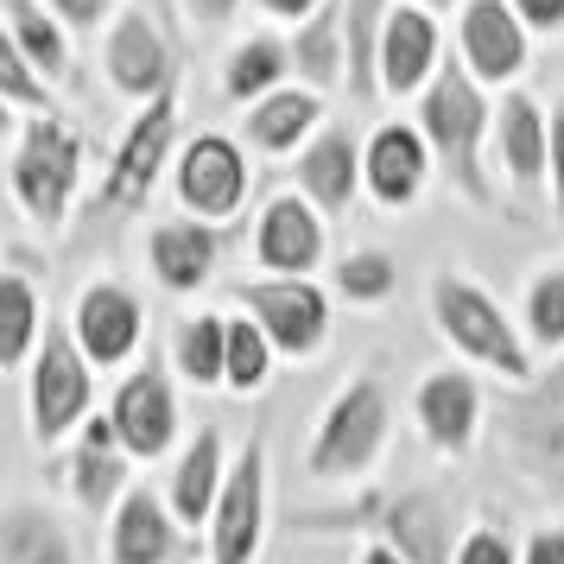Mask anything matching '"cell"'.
Returning <instances> with one entry per match:
<instances>
[{
	"instance_id": "bcb514c9",
	"label": "cell",
	"mask_w": 564,
	"mask_h": 564,
	"mask_svg": "<svg viewBox=\"0 0 564 564\" xmlns=\"http://www.w3.org/2000/svg\"><path fill=\"white\" fill-rule=\"evenodd\" d=\"M7 133H13V102L0 96V140H7Z\"/></svg>"
},
{
	"instance_id": "d4e9b609",
	"label": "cell",
	"mask_w": 564,
	"mask_h": 564,
	"mask_svg": "<svg viewBox=\"0 0 564 564\" xmlns=\"http://www.w3.org/2000/svg\"><path fill=\"white\" fill-rule=\"evenodd\" d=\"M223 482H229V451H223V432L204 425L172 463V482H165V501L184 527H209V513L223 501Z\"/></svg>"
},
{
	"instance_id": "2e32d148",
	"label": "cell",
	"mask_w": 564,
	"mask_h": 564,
	"mask_svg": "<svg viewBox=\"0 0 564 564\" xmlns=\"http://www.w3.org/2000/svg\"><path fill=\"white\" fill-rule=\"evenodd\" d=\"M64 488L83 513H115V501L133 488V457L115 432V412H89L77 425V451L64 457Z\"/></svg>"
},
{
	"instance_id": "1f68e13d",
	"label": "cell",
	"mask_w": 564,
	"mask_h": 564,
	"mask_svg": "<svg viewBox=\"0 0 564 564\" xmlns=\"http://www.w3.org/2000/svg\"><path fill=\"white\" fill-rule=\"evenodd\" d=\"M0 13H7V32L20 39V52L32 57L39 77L45 83L70 77V39H64V20H57L52 7H39V0H0Z\"/></svg>"
},
{
	"instance_id": "ac0fdd59",
	"label": "cell",
	"mask_w": 564,
	"mask_h": 564,
	"mask_svg": "<svg viewBox=\"0 0 564 564\" xmlns=\"http://www.w3.org/2000/svg\"><path fill=\"white\" fill-rule=\"evenodd\" d=\"M102 70L108 83L128 96V102H147L172 83V45L147 7H121L102 32Z\"/></svg>"
},
{
	"instance_id": "f35d334b",
	"label": "cell",
	"mask_w": 564,
	"mask_h": 564,
	"mask_svg": "<svg viewBox=\"0 0 564 564\" xmlns=\"http://www.w3.org/2000/svg\"><path fill=\"white\" fill-rule=\"evenodd\" d=\"M45 7H52L70 32H96L108 13H115V0H45Z\"/></svg>"
},
{
	"instance_id": "f546056e",
	"label": "cell",
	"mask_w": 564,
	"mask_h": 564,
	"mask_svg": "<svg viewBox=\"0 0 564 564\" xmlns=\"http://www.w3.org/2000/svg\"><path fill=\"white\" fill-rule=\"evenodd\" d=\"M393 0H343V39H349V102L381 96V39Z\"/></svg>"
},
{
	"instance_id": "52a82bcc",
	"label": "cell",
	"mask_w": 564,
	"mask_h": 564,
	"mask_svg": "<svg viewBox=\"0 0 564 564\" xmlns=\"http://www.w3.org/2000/svg\"><path fill=\"white\" fill-rule=\"evenodd\" d=\"M77 184H83V133L70 121H57L52 108L26 115L20 153H13V197L26 209V223L64 229V216L77 204Z\"/></svg>"
},
{
	"instance_id": "30bf717a",
	"label": "cell",
	"mask_w": 564,
	"mask_h": 564,
	"mask_svg": "<svg viewBox=\"0 0 564 564\" xmlns=\"http://www.w3.org/2000/svg\"><path fill=\"white\" fill-rule=\"evenodd\" d=\"M361 520H368L361 533L387 539L406 564H451L457 558V545H463V533H469V527L457 520V501H451L444 488H406V495H387V501H375Z\"/></svg>"
},
{
	"instance_id": "ffe728a7",
	"label": "cell",
	"mask_w": 564,
	"mask_h": 564,
	"mask_svg": "<svg viewBox=\"0 0 564 564\" xmlns=\"http://www.w3.org/2000/svg\"><path fill=\"white\" fill-rule=\"evenodd\" d=\"M184 545V520L159 488L133 482L108 513V564H172Z\"/></svg>"
},
{
	"instance_id": "d6986e66",
	"label": "cell",
	"mask_w": 564,
	"mask_h": 564,
	"mask_svg": "<svg viewBox=\"0 0 564 564\" xmlns=\"http://www.w3.org/2000/svg\"><path fill=\"white\" fill-rule=\"evenodd\" d=\"M330 254V235H324V209L311 204L305 191L273 197L254 223V260L260 273H317V260Z\"/></svg>"
},
{
	"instance_id": "5bb4252c",
	"label": "cell",
	"mask_w": 564,
	"mask_h": 564,
	"mask_svg": "<svg viewBox=\"0 0 564 564\" xmlns=\"http://www.w3.org/2000/svg\"><path fill=\"white\" fill-rule=\"evenodd\" d=\"M70 330H77L83 356L96 368H128L147 343V305L121 280H89L70 305Z\"/></svg>"
},
{
	"instance_id": "277c9868",
	"label": "cell",
	"mask_w": 564,
	"mask_h": 564,
	"mask_svg": "<svg viewBox=\"0 0 564 564\" xmlns=\"http://www.w3.org/2000/svg\"><path fill=\"white\" fill-rule=\"evenodd\" d=\"M387 437H393V393L381 375H356L330 393V406L311 432L305 476L311 482H361L381 463Z\"/></svg>"
},
{
	"instance_id": "4316f807",
	"label": "cell",
	"mask_w": 564,
	"mask_h": 564,
	"mask_svg": "<svg viewBox=\"0 0 564 564\" xmlns=\"http://www.w3.org/2000/svg\"><path fill=\"white\" fill-rule=\"evenodd\" d=\"M0 564H77V539L45 501H0Z\"/></svg>"
},
{
	"instance_id": "ab89813d",
	"label": "cell",
	"mask_w": 564,
	"mask_h": 564,
	"mask_svg": "<svg viewBox=\"0 0 564 564\" xmlns=\"http://www.w3.org/2000/svg\"><path fill=\"white\" fill-rule=\"evenodd\" d=\"M520 564H564V527H533L520 545Z\"/></svg>"
},
{
	"instance_id": "d6a6232c",
	"label": "cell",
	"mask_w": 564,
	"mask_h": 564,
	"mask_svg": "<svg viewBox=\"0 0 564 564\" xmlns=\"http://www.w3.org/2000/svg\"><path fill=\"white\" fill-rule=\"evenodd\" d=\"M285 70H292V45L254 32V39H241L229 52V64H223V96H229V102H260L267 89L285 83Z\"/></svg>"
},
{
	"instance_id": "484cf974",
	"label": "cell",
	"mask_w": 564,
	"mask_h": 564,
	"mask_svg": "<svg viewBox=\"0 0 564 564\" xmlns=\"http://www.w3.org/2000/svg\"><path fill=\"white\" fill-rule=\"evenodd\" d=\"M317 128H324V96L311 83H280L248 108V147L260 153H299Z\"/></svg>"
},
{
	"instance_id": "4fadbf2b",
	"label": "cell",
	"mask_w": 564,
	"mask_h": 564,
	"mask_svg": "<svg viewBox=\"0 0 564 564\" xmlns=\"http://www.w3.org/2000/svg\"><path fill=\"white\" fill-rule=\"evenodd\" d=\"M432 172H437V153L425 128H412V121H381L361 140V191L381 209H412L425 197Z\"/></svg>"
},
{
	"instance_id": "ee69618b",
	"label": "cell",
	"mask_w": 564,
	"mask_h": 564,
	"mask_svg": "<svg viewBox=\"0 0 564 564\" xmlns=\"http://www.w3.org/2000/svg\"><path fill=\"white\" fill-rule=\"evenodd\" d=\"M254 7L267 13V20H285V26H299V20H311L324 0H254Z\"/></svg>"
},
{
	"instance_id": "3957f363",
	"label": "cell",
	"mask_w": 564,
	"mask_h": 564,
	"mask_svg": "<svg viewBox=\"0 0 564 564\" xmlns=\"http://www.w3.org/2000/svg\"><path fill=\"white\" fill-rule=\"evenodd\" d=\"M425 305H432V330L457 349L463 361H476V368H488L495 381H533V343H527V330L513 324L508 311H501V299L488 292V285H476L469 273H437L432 292H425Z\"/></svg>"
},
{
	"instance_id": "836d02e7",
	"label": "cell",
	"mask_w": 564,
	"mask_h": 564,
	"mask_svg": "<svg viewBox=\"0 0 564 564\" xmlns=\"http://www.w3.org/2000/svg\"><path fill=\"white\" fill-rule=\"evenodd\" d=\"M273 361H280L273 336L260 330L248 311H235L229 317V375H223V387H229V393H260V387L273 381Z\"/></svg>"
},
{
	"instance_id": "6da1fadb",
	"label": "cell",
	"mask_w": 564,
	"mask_h": 564,
	"mask_svg": "<svg viewBox=\"0 0 564 564\" xmlns=\"http://www.w3.org/2000/svg\"><path fill=\"white\" fill-rule=\"evenodd\" d=\"M488 444L527 482V495L564 508V356L488 406Z\"/></svg>"
},
{
	"instance_id": "7c38bea8",
	"label": "cell",
	"mask_w": 564,
	"mask_h": 564,
	"mask_svg": "<svg viewBox=\"0 0 564 564\" xmlns=\"http://www.w3.org/2000/svg\"><path fill=\"white\" fill-rule=\"evenodd\" d=\"M108 412H115V432H121L133 463H159L178 444V393H172V375H165L159 356H147L140 368L121 375Z\"/></svg>"
},
{
	"instance_id": "f1b7e54d",
	"label": "cell",
	"mask_w": 564,
	"mask_h": 564,
	"mask_svg": "<svg viewBox=\"0 0 564 564\" xmlns=\"http://www.w3.org/2000/svg\"><path fill=\"white\" fill-rule=\"evenodd\" d=\"M45 299H39V280L26 267H0V368H26L39 356V336H45Z\"/></svg>"
},
{
	"instance_id": "74e56055",
	"label": "cell",
	"mask_w": 564,
	"mask_h": 564,
	"mask_svg": "<svg viewBox=\"0 0 564 564\" xmlns=\"http://www.w3.org/2000/svg\"><path fill=\"white\" fill-rule=\"evenodd\" d=\"M451 564H520V552H513V539L501 527H469Z\"/></svg>"
},
{
	"instance_id": "5b68a950",
	"label": "cell",
	"mask_w": 564,
	"mask_h": 564,
	"mask_svg": "<svg viewBox=\"0 0 564 564\" xmlns=\"http://www.w3.org/2000/svg\"><path fill=\"white\" fill-rule=\"evenodd\" d=\"M96 361L83 356L70 317H52L39 336V356L26 361V432L39 451H52L96 412Z\"/></svg>"
},
{
	"instance_id": "7402d4cb",
	"label": "cell",
	"mask_w": 564,
	"mask_h": 564,
	"mask_svg": "<svg viewBox=\"0 0 564 564\" xmlns=\"http://www.w3.org/2000/svg\"><path fill=\"white\" fill-rule=\"evenodd\" d=\"M147 260H153V280L165 292H197V285L216 280V260H223V223H204V216H165L147 235Z\"/></svg>"
},
{
	"instance_id": "4dcf8cb0",
	"label": "cell",
	"mask_w": 564,
	"mask_h": 564,
	"mask_svg": "<svg viewBox=\"0 0 564 564\" xmlns=\"http://www.w3.org/2000/svg\"><path fill=\"white\" fill-rule=\"evenodd\" d=\"M172 368L191 387H223V375H229V317L223 311H191L172 330Z\"/></svg>"
},
{
	"instance_id": "8992f818",
	"label": "cell",
	"mask_w": 564,
	"mask_h": 564,
	"mask_svg": "<svg viewBox=\"0 0 564 564\" xmlns=\"http://www.w3.org/2000/svg\"><path fill=\"white\" fill-rule=\"evenodd\" d=\"M172 153H178V77L165 83L159 96H147L140 115L128 121V133H121V147H115V159H108V172H102V191L89 204V229L96 223L102 229L128 223L133 209L153 197V184Z\"/></svg>"
},
{
	"instance_id": "ba28073f",
	"label": "cell",
	"mask_w": 564,
	"mask_h": 564,
	"mask_svg": "<svg viewBox=\"0 0 564 564\" xmlns=\"http://www.w3.org/2000/svg\"><path fill=\"white\" fill-rule=\"evenodd\" d=\"M235 305L273 336V349L292 361H311L330 336V292L311 273H267V280H241Z\"/></svg>"
},
{
	"instance_id": "83f0119b",
	"label": "cell",
	"mask_w": 564,
	"mask_h": 564,
	"mask_svg": "<svg viewBox=\"0 0 564 564\" xmlns=\"http://www.w3.org/2000/svg\"><path fill=\"white\" fill-rule=\"evenodd\" d=\"M292 70L311 89L349 83V39H343V0H324L311 20L292 26Z\"/></svg>"
},
{
	"instance_id": "b9f144b4",
	"label": "cell",
	"mask_w": 564,
	"mask_h": 564,
	"mask_svg": "<svg viewBox=\"0 0 564 564\" xmlns=\"http://www.w3.org/2000/svg\"><path fill=\"white\" fill-rule=\"evenodd\" d=\"M513 13L533 32H564V0H513Z\"/></svg>"
},
{
	"instance_id": "e0dca14e",
	"label": "cell",
	"mask_w": 564,
	"mask_h": 564,
	"mask_svg": "<svg viewBox=\"0 0 564 564\" xmlns=\"http://www.w3.org/2000/svg\"><path fill=\"white\" fill-rule=\"evenodd\" d=\"M527 20L513 13V0H463V20H457V57L476 70V83L501 89V83H520L527 70Z\"/></svg>"
},
{
	"instance_id": "7a4b0ae2",
	"label": "cell",
	"mask_w": 564,
	"mask_h": 564,
	"mask_svg": "<svg viewBox=\"0 0 564 564\" xmlns=\"http://www.w3.org/2000/svg\"><path fill=\"white\" fill-rule=\"evenodd\" d=\"M482 89L488 83H476V70L457 52H444L437 77L419 89V128L432 140L437 172L457 184L476 209H495V184H488V165H482L488 159L482 147H488V133H495V108H488Z\"/></svg>"
},
{
	"instance_id": "f6af8a7d",
	"label": "cell",
	"mask_w": 564,
	"mask_h": 564,
	"mask_svg": "<svg viewBox=\"0 0 564 564\" xmlns=\"http://www.w3.org/2000/svg\"><path fill=\"white\" fill-rule=\"evenodd\" d=\"M356 564H406V558H400V552H393L387 539H368V545H361V558H356Z\"/></svg>"
},
{
	"instance_id": "cb8c5ba5",
	"label": "cell",
	"mask_w": 564,
	"mask_h": 564,
	"mask_svg": "<svg viewBox=\"0 0 564 564\" xmlns=\"http://www.w3.org/2000/svg\"><path fill=\"white\" fill-rule=\"evenodd\" d=\"M444 64V32H437L432 7H393L381 39V96H419Z\"/></svg>"
},
{
	"instance_id": "9c48e42d",
	"label": "cell",
	"mask_w": 564,
	"mask_h": 564,
	"mask_svg": "<svg viewBox=\"0 0 564 564\" xmlns=\"http://www.w3.org/2000/svg\"><path fill=\"white\" fill-rule=\"evenodd\" d=\"M248 184H254V172H248V153L235 133H191L172 159V191L204 223H235L248 204Z\"/></svg>"
},
{
	"instance_id": "9a60e30c",
	"label": "cell",
	"mask_w": 564,
	"mask_h": 564,
	"mask_svg": "<svg viewBox=\"0 0 564 564\" xmlns=\"http://www.w3.org/2000/svg\"><path fill=\"white\" fill-rule=\"evenodd\" d=\"M412 419H419V437L432 444L437 457H469L476 437L488 432V400H482V387H476V375L437 368L412 393Z\"/></svg>"
},
{
	"instance_id": "7dc6e473",
	"label": "cell",
	"mask_w": 564,
	"mask_h": 564,
	"mask_svg": "<svg viewBox=\"0 0 564 564\" xmlns=\"http://www.w3.org/2000/svg\"><path fill=\"white\" fill-rule=\"evenodd\" d=\"M419 7H451V0H419Z\"/></svg>"
},
{
	"instance_id": "7bdbcfd3",
	"label": "cell",
	"mask_w": 564,
	"mask_h": 564,
	"mask_svg": "<svg viewBox=\"0 0 564 564\" xmlns=\"http://www.w3.org/2000/svg\"><path fill=\"white\" fill-rule=\"evenodd\" d=\"M235 7H241V0H184L191 26H204V32H223L235 20Z\"/></svg>"
},
{
	"instance_id": "603a6c76",
	"label": "cell",
	"mask_w": 564,
	"mask_h": 564,
	"mask_svg": "<svg viewBox=\"0 0 564 564\" xmlns=\"http://www.w3.org/2000/svg\"><path fill=\"white\" fill-rule=\"evenodd\" d=\"M299 191L324 216H349V204L361 191V140L349 133V121H324L299 147Z\"/></svg>"
},
{
	"instance_id": "8d00e7d4",
	"label": "cell",
	"mask_w": 564,
	"mask_h": 564,
	"mask_svg": "<svg viewBox=\"0 0 564 564\" xmlns=\"http://www.w3.org/2000/svg\"><path fill=\"white\" fill-rule=\"evenodd\" d=\"M0 96L13 108H26V115H45L52 108V83L32 70V57L20 52V39L7 26H0Z\"/></svg>"
},
{
	"instance_id": "e575fe53",
	"label": "cell",
	"mask_w": 564,
	"mask_h": 564,
	"mask_svg": "<svg viewBox=\"0 0 564 564\" xmlns=\"http://www.w3.org/2000/svg\"><path fill=\"white\" fill-rule=\"evenodd\" d=\"M393 285H400V267H393L387 248H356V254L336 260V292L349 305H387Z\"/></svg>"
},
{
	"instance_id": "d590c367",
	"label": "cell",
	"mask_w": 564,
	"mask_h": 564,
	"mask_svg": "<svg viewBox=\"0 0 564 564\" xmlns=\"http://www.w3.org/2000/svg\"><path fill=\"white\" fill-rule=\"evenodd\" d=\"M527 343L545 356H564V267H545L527 285Z\"/></svg>"
},
{
	"instance_id": "8fae6325",
	"label": "cell",
	"mask_w": 564,
	"mask_h": 564,
	"mask_svg": "<svg viewBox=\"0 0 564 564\" xmlns=\"http://www.w3.org/2000/svg\"><path fill=\"white\" fill-rule=\"evenodd\" d=\"M267 539V437H248L229 463L223 501L209 513V564H254Z\"/></svg>"
},
{
	"instance_id": "60d3db41",
	"label": "cell",
	"mask_w": 564,
	"mask_h": 564,
	"mask_svg": "<svg viewBox=\"0 0 564 564\" xmlns=\"http://www.w3.org/2000/svg\"><path fill=\"white\" fill-rule=\"evenodd\" d=\"M552 209L564 223V96L552 102Z\"/></svg>"
},
{
	"instance_id": "44dd1931",
	"label": "cell",
	"mask_w": 564,
	"mask_h": 564,
	"mask_svg": "<svg viewBox=\"0 0 564 564\" xmlns=\"http://www.w3.org/2000/svg\"><path fill=\"white\" fill-rule=\"evenodd\" d=\"M495 159H501V172L513 178L520 197L552 191V121L527 89L501 96V108H495Z\"/></svg>"
}]
</instances>
